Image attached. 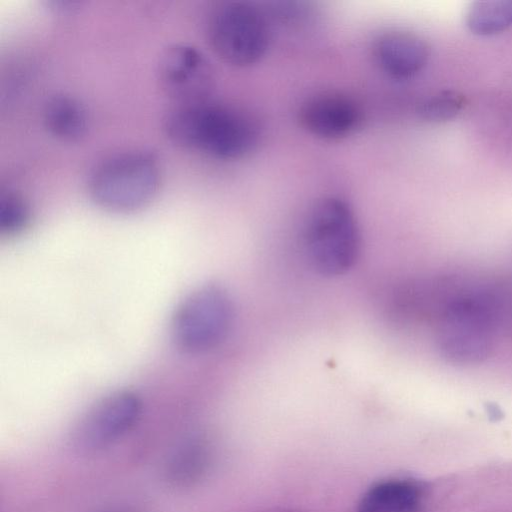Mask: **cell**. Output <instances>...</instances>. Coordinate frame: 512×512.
Returning a JSON list of instances; mask_svg holds the SVG:
<instances>
[{"instance_id":"obj_8","label":"cell","mask_w":512,"mask_h":512,"mask_svg":"<svg viewBox=\"0 0 512 512\" xmlns=\"http://www.w3.org/2000/svg\"><path fill=\"white\" fill-rule=\"evenodd\" d=\"M490 328V316L483 304L475 300L457 302L449 308L442 323V348L456 360L480 359L490 346Z\"/></svg>"},{"instance_id":"obj_13","label":"cell","mask_w":512,"mask_h":512,"mask_svg":"<svg viewBox=\"0 0 512 512\" xmlns=\"http://www.w3.org/2000/svg\"><path fill=\"white\" fill-rule=\"evenodd\" d=\"M466 25L478 36H491L512 27V0L473 2L466 13Z\"/></svg>"},{"instance_id":"obj_15","label":"cell","mask_w":512,"mask_h":512,"mask_svg":"<svg viewBox=\"0 0 512 512\" xmlns=\"http://www.w3.org/2000/svg\"><path fill=\"white\" fill-rule=\"evenodd\" d=\"M30 222V209L26 201L15 192H2L0 197V231L15 235Z\"/></svg>"},{"instance_id":"obj_12","label":"cell","mask_w":512,"mask_h":512,"mask_svg":"<svg viewBox=\"0 0 512 512\" xmlns=\"http://www.w3.org/2000/svg\"><path fill=\"white\" fill-rule=\"evenodd\" d=\"M43 122L47 131L65 142L82 139L89 127V117L84 104L68 94L51 96L43 109Z\"/></svg>"},{"instance_id":"obj_9","label":"cell","mask_w":512,"mask_h":512,"mask_svg":"<svg viewBox=\"0 0 512 512\" xmlns=\"http://www.w3.org/2000/svg\"><path fill=\"white\" fill-rule=\"evenodd\" d=\"M300 121L314 136L337 140L357 128L361 112L351 98L339 93H324L304 103L300 110Z\"/></svg>"},{"instance_id":"obj_5","label":"cell","mask_w":512,"mask_h":512,"mask_svg":"<svg viewBox=\"0 0 512 512\" xmlns=\"http://www.w3.org/2000/svg\"><path fill=\"white\" fill-rule=\"evenodd\" d=\"M213 51L224 62L246 67L257 63L269 46V29L262 12L243 1L220 4L208 24Z\"/></svg>"},{"instance_id":"obj_16","label":"cell","mask_w":512,"mask_h":512,"mask_svg":"<svg viewBox=\"0 0 512 512\" xmlns=\"http://www.w3.org/2000/svg\"><path fill=\"white\" fill-rule=\"evenodd\" d=\"M488 414L490 417L494 419H498L501 416V411L497 409L495 406L488 408Z\"/></svg>"},{"instance_id":"obj_6","label":"cell","mask_w":512,"mask_h":512,"mask_svg":"<svg viewBox=\"0 0 512 512\" xmlns=\"http://www.w3.org/2000/svg\"><path fill=\"white\" fill-rule=\"evenodd\" d=\"M143 414V403L134 391H114L95 403L63 441L80 448L106 445L130 431Z\"/></svg>"},{"instance_id":"obj_3","label":"cell","mask_w":512,"mask_h":512,"mask_svg":"<svg viewBox=\"0 0 512 512\" xmlns=\"http://www.w3.org/2000/svg\"><path fill=\"white\" fill-rule=\"evenodd\" d=\"M304 246L311 265L321 274L336 276L354 264L359 234L353 211L338 197H325L310 209L303 230Z\"/></svg>"},{"instance_id":"obj_11","label":"cell","mask_w":512,"mask_h":512,"mask_svg":"<svg viewBox=\"0 0 512 512\" xmlns=\"http://www.w3.org/2000/svg\"><path fill=\"white\" fill-rule=\"evenodd\" d=\"M425 489L413 479L383 480L361 497L357 512H420Z\"/></svg>"},{"instance_id":"obj_2","label":"cell","mask_w":512,"mask_h":512,"mask_svg":"<svg viewBox=\"0 0 512 512\" xmlns=\"http://www.w3.org/2000/svg\"><path fill=\"white\" fill-rule=\"evenodd\" d=\"M161 181L158 157L144 149L110 155L91 171L88 191L100 207L118 213L138 210L156 195Z\"/></svg>"},{"instance_id":"obj_7","label":"cell","mask_w":512,"mask_h":512,"mask_svg":"<svg viewBox=\"0 0 512 512\" xmlns=\"http://www.w3.org/2000/svg\"><path fill=\"white\" fill-rule=\"evenodd\" d=\"M157 79L162 91L177 105L209 100L214 85L213 68L196 47L175 43L161 53Z\"/></svg>"},{"instance_id":"obj_14","label":"cell","mask_w":512,"mask_h":512,"mask_svg":"<svg viewBox=\"0 0 512 512\" xmlns=\"http://www.w3.org/2000/svg\"><path fill=\"white\" fill-rule=\"evenodd\" d=\"M464 96L454 90L440 91L426 100L418 108L419 116L429 122L440 123L455 118L464 108Z\"/></svg>"},{"instance_id":"obj_4","label":"cell","mask_w":512,"mask_h":512,"mask_svg":"<svg viewBox=\"0 0 512 512\" xmlns=\"http://www.w3.org/2000/svg\"><path fill=\"white\" fill-rule=\"evenodd\" d=\"M232 321V303L220 285L208 283L189 293L172 318L176 346L190 354L209 351L226 337Z\"/></svg>"},{"instance_id":"obj_10","label":"cell","mask_w":512,"mask_h":512,"mask_svg":"<svg viewBox=\"0 0 512 512\" xmlns=\"http://www.w3.org/2000/svg\"><path fill=\"white\" fill-rule=\"evenodd\" d=\"M378 67L389 77L406 80L419 74L429 60V47L418 35L392 30L380 34L373 44Z\"/></svg>"},{"instance_id":"obj_1","label":"cell","mask_w":512,"mask_h":512,"mask_svg":"<svg viewBox=\"0 0 512 512\" xmlns=\"http://www.w3.org/2000/svg\"><path fill=\"white\" fill-rule=\"evenodd\" d=\"M164 130L174 144L224 160L249 155L259 140L258 124L249 114L209 100L177 105Z\"/></svg>"}]
</instances>
